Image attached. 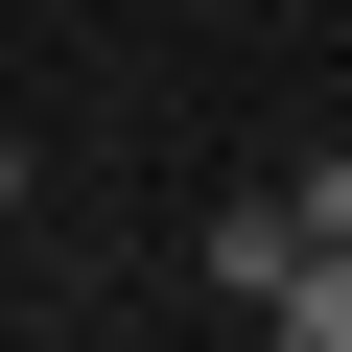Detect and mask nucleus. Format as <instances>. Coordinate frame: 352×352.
I'll return each instance as SVG.
<instances>
[{
  "label": "nucleus",
  "instance_id": "nucleus-1",
  "mask_svg": "<svg viewBox=\"0 0 352 352\" xmlns=\"http://www.w3.org/2000/svg\"><path fill=\"white\" fill-rule=\"evenodd\" d=\"M258 329H282V352H352V235H282V282H258Z\"/></svg>",
  "mask_w": 352,
  "mask_h": 352
},
{
  "label": "nucleus",
  "instance_id": "nucleus-2",
  "mask_svg": "<svg viewBox=\"0 0 352 352\" xmlns=\"http://www.w3.org/2000/svg\"><path fill=\"white\" fill-rule=\"evenodd\" d=\"M282 235H352V141H305V164H282Z\"/></svg>",
  "mask_w": 352,
  "mask_h": 352
},
{
  "label": "nucleus",
  "instance_id": "nucleus-3",
  "mask_svg": "<svg viewBox=\"0 0 352 352\" xmlns=\"http://www.w3.org/2000/svg\"><path fill=\"white\" fill-rule=\"evenodd\" d=\"M24 188H47V141H24V118H0V212H24Z\"/></svg>",
  "mask_w": 352,
  "mask_h": 352
}]
</instances>
